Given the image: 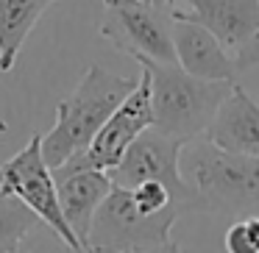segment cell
<instances>
[{
    "label": "cell",
    "mask_w": 259,
    "mask_h": 253,
    "mask_svg": "<svg viewBox=\"0 0 259 253\" xmlns=\"http://www.w3.org/2000/svg\"><path fill=\"white\" fill-rule=\"evenodd\" d=\"M137 86V78L114 75L101 64H90L81 75L73 95L59 100L56 123L42 136V153L51 167H59L70 156L87 150L109 114L120 106L125 95Z\"/></svg>",
    "instance_id": "6da1fadb"
},
{
    "label": "cell",
    "mask_w": 259,
    "mask_h": 253,
    "mask_svg": "<svg viewBox=\"0 0 259 253\" xmlns=\"http://www.w3.org/2000/svg\"><path fill=\"white\" fill-rule=\"evenodd\" d=\"M181 173L195 186L201 209L218 217L259 214V159L218 147L209 139L184 145Z\"/></svg>",
    "instance_id": "7a4b0ae2"
},
{
    "label": "cell",
    "mask_w": 259,
    "mask_h": 253,
    "mask_svg": "<svg viewBox=\"0 0 259 253\" xmlns=\"http://www.w3.org/2000/svg\"><path fill=\"white\" fill-rule=\"evenodd\" d=\"M151 75L153 125L170 136L192 142L206 134L220 103L237 81H209L181 70L179 64L137 62Z\"/></svg>",
    "instance_id": "3957f363"
},
{
    "label": "cell",
    "mask_w": 259,
    "mask_h": 253,
    "mask_svg": "<svg viewBox=\"0 0 259 253\" xmlns=\"http://www.w3.org/2000/svg\"><path fill=\"white\" fill-rule=\"evenodd\" d=\"M179 214V206L145 214L137 209L128 186H112L92 217L87 250H176L170 228Z\"/></svg>",
    "instance_id": "277c9868"
},
{
    "label": "cell",
    "mask_w": 259,
    "mask_h": 253,
    "mask_svg": "<svg viewBox=\"0 0 259 253\" xmlns=\"http://www.w3.org/2000/svg\"><path fill=\"white\" fill-rule=\"evenodd\" d=\"M184 145H187L184 139L170 136L164 131H159L156 125H151L125 147L123 159L109 170V178H112L114 186H134L140 181H162L173 192L181 212L201 209V197H198L195 186L181 173Z\"/></svg>",
    "instance_id": "5b68a950"
},
{
    "label": "cell",
    "mask_w": 259,
    "mask_h": 253,
    "mask_svg": "<svg viewBox=\"0 0 259 253\" xmlns=\"http://www.w3.org/2000/svg\"><path fill=\"white\" fill-rule=\"evenodd\" d=\"M101 36L109 39L117 50L131 56L134 62H162L173 64V36L170 6H153L145 0H103Z\"/></svg>",
    "instance_id": "8992f818"
},
{
    "label": "cell",
    "mask_w": 259,
    "mask_h": 253,
    "mask_svg": "<svg viewBox=\"0 0 259 253\" xmlns=\"http://www.w3.org/2000/svg\"><path fill=\"white\" fill-rule=\"evenodd\" d=\"M0 184L3 189L12 192L20 203L36 214L39 223H45L70 250H81L78 236L73 234L70 223L64 220V212L59 206L56 178H53L51 164L45 162L42 153V136H31V142L20 153H14L3 167H0Z\"/></svg>",
    "instance_id": "52a82bcc"
},
{
    "label": "cell",
    "mask_w": 259,
    "mask_h": 253,
    "mask_svg": "<svg viewBox=\"0 0 259 253\" xmlns=\"http://www.w3.org/2000/svg\"><path fill=\"white\" fill-rule=\"evenodd\" d=\"M140 78L137 86L120 100V106L109 114V120L101 125V131L95 134V139L90 142L87 150H81V156L87 159V164L101 170H112L114 164L123 159L125 147L137 139L145 128L153 125V103H151V75L145 67H140Z\"/></svg>",
    "instance_id": "ba28073f"
},
{
    "label": "cell",
    "mask_w": 259,
    "mask_h": 253,
    "mask_svg": "<svg viewBox=\"0 0 259 253\" xmlns=\"http://www.w3.org/2000/svg\"><path fill=\"white\" fill-rule=\"evenodd\" d=\"M53 170L56 178V192H59V206L64 212V220L70 223L73 234L78 236L81 250H87V239H90L92 217H95L101 200L112 192V178L106 170L87 164L81 153L70 156Z\"/></svg>",
    "instance_id": "9c48e42d"
},
{
    "label": "cell",
    "mask_w": 259,
    "mask_h": 253,
    "mask_svg": "<svg viewBox=\"0 0 259 253\" xmlns=\"http://www.w3.org/2000/svg\"><path fill=\"white\" fill-rule=\"evenodd\" d=\"M170 12H173V6H170ZM170 36H173L176 64L181 70L209 81H237L234 56H229L223 42L206 25L173 12Z\"/></svg>",
    "instance_id": "30bf717a"
},
{
    "label": "cell",
    "mask_w": 259,
    "mask_h": 253,
    "mask_svg": "<svg viewBox=\"0 0 259 253\" xmlns=\"http://www.w3.org/2000/svg\"><path fill=\"white\" fill-rule=\"evenodd\" d=\"M173 12L206 25L234 53L259 23V0H176Z\"/></svg>",
    "instance_id": "8fae6325"
},
{
    "label": "cell",
    "mask_w": 259,
    "mask_h": 253,
    "mask_svg": "<svg viewBox=\"0 0 259 253\" xmlns=\"http://www.w3.org/2000/svg\"><path fill=\"white\" fill-rule=\"evenodd\" d=\"M203 136L223 150L259 159V103L234 84Z\"/></svg>",
    "instance_id": "7c38bea8"
},
{
    "label": "cell",
    "mask_w": 259,
    "mask_h": 253,
    "mask_svg": "<svg viewBox=\"0 0 259 253\" xmlns=\"http://www.w3.org/2000/svg\"><path fill=\"white\" fill-rule=\"evenodd\" d=\"M53 3L59 0H0V73L14 67L28 34Z\"/></svg>",
    "instance_id": "4fadbf2b"
},
{
    "label": "cell",
    "mask_w": 259,
    "mask_h": 253,
    "mask_svg": "<svg viewBox=\"0 0 259 253\" xmlns=\"http://www.w3.org/2000/svg\"><path fill=\"white\" fill-rule=\"evenodd\" d=\"M34 225H36V214L0 184V250L17 253Z\"/></svg>",
    "instance_id": "5bb4252c"
},
{
    "label": "cell",
    "mask_w": 259,
    "mask_h": 253,
    "mask_svg": "<svg viewBox=\"0 0 259 253\" xmlns=\"http://www.w3.org/2000/svg\"><path fill=\"white\" fill-rule=\"evenodd\" d=\"M226 250L231 253H259V214L237 217L226 231Z\"/></svg>",
    "instance_id": "9a60e30c"
},
{
    "label": "cell",
    "mask_w": 259,
    "mask_h": 253,
    "mask_svg": "<svg viewBox=\"0 0 259 253\" xmlns=\"http://www.w3.org/2000/svg\"><path fill=\"white\" fill-rule=\"evenodd\" d=\"M128 189H131V197H134L137 209L145 212V214L162 212V209H170V206H179L176 197H173V192H170L162 181H140V184L128 186Z\"/></svg>",
    "instance_id": "2e32d148"
},
{
    "label": "cell",
    "mask_w": 259,
    "mask_h": 253,
    "mask_svg": "<svg viewBox=\"0 0 259 253\" xmlns=\"http://www.w3.org/2000/svg\"><path fill=\"white\" fill-rule=\"evenodd\" d=\"M234 64H237V73L259 64V23H256V28H253V34L234 50Z\"/></svg>",
    "instance_id": "e0dca14e"
},
{
    "label": "cell",
    "mask_w": 259,
    "mask_h": 253,
    "mask_svg": "<svg viewBox=\"0 0 259 253\" xmlns=\"http://www.w3.org/2000/svg\"><path fill=\"white\" fill-rule=\"evenodd\" d=\"M145 3H153V6H173L176 0H145Z\"/></svg>",
    "instance_id": "ac0fdd59"
},
{
    "label": "cell",
    "mask_w": 259,
    "mask_h": 253,
    "mask_svg": "<svg viewBox=\"0 0 259 253\" xmlns=\"http://www.w3.org/2000/svg\"><path fill=\"white\" fill-rule=\"evenodd\" d=\"M6 131H9V123H6L3 117H0V134H6Z\"/></svg>",
    "instance_id": "d6986e66"
}]
</instances>
